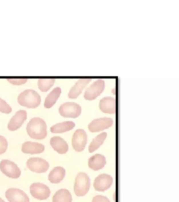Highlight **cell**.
<instances>
[{
  "mask_svg": "<svg viewBox=\"0 0 179 202\" xmlns=\"http://www.w3.org/2000/svg\"><path fill=\"white\" fill-rule=\"evenodd\" d=\"M21 150L25 154H41L44 152L45 146L41 143L27 141L23 143L22 145Z\"/></svg>",
  "mask_w": 179,
  "mask_h": 202,
  "instance_id": "5bb4252c",
  "label": "cell"
},
{
  "mask_svg": "<svg viewBox=\"0 0 179 202\" xmlns=\"http://www.w3.org/2000/svg\"><path fill=\"white\" fill-rule=\"evenodd\" d=\"M91 81L90 79H81L78 80L74 86L70 89L68 94V97L70 99H76L82 93L83 88L85 87Z\"/></svg>",
  "mask_w": 179,
  "mask_h": 202,
  "instance_id": "2e32d148",
  "label": "cell"
},
{
  "mask_svg": "<svg viewBox=\"0 0 179 202\" xmlns=\"http://www.w3.org/2000/svg\"><path fill=\"white\" fill-rule=\"evenodd\" d=\"M7 81L11 83V84L13 85H17V86H19V85H23L24 83H25L27 81V79H25V78H9L7 79Z\"/></svg>",
  "mask_w": 179,
  "mask_h": 202,
  "instance_id": "4316f807",
  "label": "cell"
},
{
  "mask_svg": "<svg viewBox=\"0 0 179 202\" xmlns=\"http://www.w3.org/2000/svg\"><path fill=\"white\" fill-rule=\"evenodd\" d=\"M8 141L7 138L3 135H0V155L7 152L8 149Z\"/></svg>",
  "mask_w": 179,
  "mask_h": 202,
  "instance_id": "484cf974",
  "label": "cell"
},
{
  "mask_svg": "<svg viewBox=\"0 0 179 202\" xmlns=\"http://www.w3.org/2000/svg\"><path fill=\"white\" fill-rule=\"evenodd\" d=\"M107 137V133L106 132H103L102 133L99 134L97 137L93 138L92 141L89 145L88 150L90 153L94 152L95 150L98 149L103 144L104 140H106Z\"/></svg>",
  "mask_w": 179,
  "mask_h": 202,
  "instance_id": "603a6c76",
  "label": "cell"
},
{
  "mask_svg": "<svg viewBox=\"0 0 179 202\" xmlns=\"http://www.w3.org/2000/svg\"><path fill=\"white\" fill-rule=\"evenodd\" d=\"M27 116V113L25 110H20L16 112V113L13 115L8 123V129L11 131H15L19 129L21 127L23 123L25 121Z\"/></svg>",
  "mask_w": 179,
  "mask_h": 202,
  "instance_id": "7c38bea8",
  "label": "cell"
},
{
  "mask_svg": "<svg viewBox=\"0 0 179 202\" xmlns=\"http://www.w3.org/2000/svg\"><path fill=\"white\" fill-rule=\"evenodd\" d=\"M0 170L4 176L11 179H18L21 176L19 167L9 159H3L0 162Z\"/></svg>",
  "mask_w": 179,
  "mask_h": 202,
  "instance_id": "277c9868",
  "label": "cell"
},
{
  "mask_svg": "<svg viewBox=\"0 0 179 202\" xmlns=\"http://www.w3.org/2000/svg\"><path fill=\"white\" fill-rule=\"evenodd\" d=\"M92 202H111L106 197L102 195H97L92 199Z\"/></svg>",
  "mask_w": 179,
  "mask_h": 202,
  "instance_id": "83f0119b",
  "label": "cell"
},
{
  "mask_svg": "<svg viewBox=\"0 0 179 202\" xmlns=\"http://www.w3.org/2000/svg\"><path fill=\"white\" fill-rule=\"evenodd\" d=\"M114 182V178L108 174H101L95 178L93 187L98 192H105L109 189Z\"/></svg>",
  "mask_w": 179,
  "mask_h": 202,
  "instance_id": "8fae6325",
  "label": "cell"
},
{
  "mask_svg": "<svg viewBox=\"0 0 179 202\" xmlns=\"http://www.w3.org/2000/svg\"><path fill=\"white\" fill-rule=\"evenodd\" d=\"M66 175V170L63 167H55L48 175V180L53 184H58L64 180Z\"/></svg>",
  "mask_w": 179,
  "mask_h": 202,
  "instance_id": "d6986e66",
  "label": "cell"
},
{
  "mask_svg": "<svg viewBox=\"0 0 179 202\" xmlns=\"http://www.w3.org/2000/svg\"><path fill=\"white\" fill-rule=\"evenodd\" d=\"M87 142V135L83 129H77L72 137L71 144L73 149L77 152H81L85 148Z\"/></svg>",
  "mask_w": 179,
  "mask_h": 202,
  "instance_id": "ba28073f",
  "label": "cell"
},
{
  "mask_svg": "<svg viewBox=\"0 0 179 202\" xmlns=\"http://www.w3.org/2000/svg\"><path fill=\"white\" fill-rule=\"evenodd\" d=\"M0 112L4 114H10L12 112L11 105L1 98H0Z\"/></svg>",
  "mask_w": 179,
  "mask_h": 202,
  "instance_id": "d4e9b609",
  "label": "cell"
},
{
  "mask_svg": "<svg viewBox=\"0 0 179 202\" xmlns=\"http://www.w3.org/2000/svg\"><path fill=\"white\" fill-rule=\"evenodd\" d=\"M75 127V123L68 121L55 124L51 128V132L53 133H62L72 130Z\"/></svg>",
  "mask_w": 179,
  "mask_h": 202,
  "instance_id": "ffe728a7",
  "label": "cell"
},
{
  "mask_svg": "<svg viewBox=\"0 0 179 202\" xmlns=\"http://www.w3.org/2000/svg\"><path fill=\"white\" fill-rule=\"evenodd\" d=\"M81 105L73 102H67L62 104L59 108V113L63 117L77 118L81 114Z\"/></svg>",
  "mask_w": 179,
  "mask_h": 202,
  "instance_id": "5b68a950",
  "label": "cell"
},
{
  "mask_svg": "<svg viewBox=\"0 0 179 202\" xmlns=\"http://www.w3.org/2000/svg\"><path fill=\"white\" fill-rule=\"evenodd\" d=\"M90 189V179L84 172H80L75 179L73 191L77 197H82L88 193Z\"/></svg>",
  "mask_w": 179,
  "mask_h": 202,
  "instance_id": "3957f363",
  "label": "cell"
},
{
  "mask_svg": "<svg viewBox=\"0 0 179 202\" xmlns=\"http://www.w3.org/2000/svg\"><path fill=\"white\" fill-rule=\"evenodd\" d=\"M71 194L67 189H59L53 197V202H72Z\"/></svg>",
  "mask_w": 179,
  "mask_h": 202,
  "instance_id": "7402d4cb",
  "label": "cell"
},
{
  "mask_svg": "<svg viewBox=\"0 0 179 202\" xmlns=\"http://www.w3.org/2000/svg\"><path fill=\"white\" fill-rule=\"evenodd\" d=\"M106 164V159L104 156L101 154H97L88 159V166L93 170L102 169Z\"/></svg>",
  "mask_w": 179,
  "mask_h": 202,
  "instance_id": "ac0fdd59",
  "label": "cell"
},
{
  "mask_svg": "<svg viewBox=\"0 0 179 202\" xmlns=\"http://www.w3.org/2000/svg\"><path fill=\"white\" fill-rule=\"evenodd\" d=\"M49 166V163L41 158L32 157L27 161V167L28 169L36 173H45Z\"/></svg>",
  "mask_w": 179,
  "mask_h": 202,
  "instance_id": "8992f818",
  "label": "cell"
},
{
  "mask_svg": "<svg viewBox=\"0 0 179 202\" xmlns=\"http://www.w3.org/2000/svg\"><path fill=\"white\" fill-rule=\"evenodd\" d=\"M61 92H62V90H61L60 88H55L47 96V97L45 98L44 101L45 108H51V107L55 104V102H57L58 98H59V96H60Z\"/></svg>",
  "mask_w": 179,
  "mask_h": 202,
  "instance_id": "44dd1931",
  "label": "cell"
},
{
  "mask_svg": "<svg viewBox=\"0 0 179 202\" xmlns=\"http://www.w3.org/2000/svg\"><path fill=\"white\" fill-rule=\"evenodd\" d=\"M5 197L9 202H29V198L27 195L20 189H7Z\"/></svg>",
  "mask_w": 179,
  "mask_h": 202,
  "instance_id": "4fadbf2b",
  "label": "cell"
},
{
  "mask_svg": "<svg viewBox=\"0 0 179 202\" xmlns=\"http://www.w3.org/2000/svg\"><path fill=\"white\" fill-rule=\"evenodd\" d=\"M114 124V121L111 118L103 117L94 119L88 125V129L90 132L96 133L105 130L111 127Z\"/></svg>",
  "mask_w": 179,
  "mask_h": 202,
  "instance_id": "30bf717a",
  "label": "cell"
},
{
  "mask_svg": "<svg viewBox=\"0 0 179 202\" xmlns=\"http://www.w3.org/2000/svg\"><path fill=\"white\" fill-rule=\"evenodd\" d=\"M100 110L104 113L115 114L116 113V99L113 97H104L100 101L99 103Z\"/></svg>",
  "mask_w": 179,
  "mask_h": 202,
  "instance_id": "9a60e30c",
  "label": "cell"
},
{
  "mask_svg": "<svg viewBox=\"0 0 179 202\" xmlns=\"http://www.w3.org/2000/svg\"><path fill=\"white\" fill-rule=\"evenodd\" d=\"M50 144L55 151L60 154H66L69 150V145L67 143L59 136L53 137L50 140Z\"/></svg>",
  "mask_w": 179,
  "mask_h": 202,
  "instance_id": "e0dca14e",
  "label": "cell"
},
{
  "mask_svg": "<svg viewBox=\"0 0 179 202\" xmlns=\"http://www.w3.org/2000/svg\"><path fill=\"white\" fill-rule=\"evenodd\" d=\"M0 202H5L1 198H0Z\"/></svg>",
  "mask_w": 179,
  "mask_h": 202,
  "instance_id": "f1b7e54d",
  "label": "cell"
},
{
  "mask_svg": "<svg viewBox=\"0 0 179 202\" xmlns=\"http://www.w3.org/2000/svg\"><path fill=\"white\" fill-rule=\"evenodd\" d=\"M26 130L28 135L34 140H43L47 136L46 123L41 118L31 119L27 125Z\"/></svg>",
  "mask_w": 179,
  "mask_h": 202,
  "instance_id": "6da1fadb",
  "label": "cell"
},
{
  "mask_svg": "<svg viewBox=\"0 0 179 202\" xmlns=\"http://www.w3.org/2000/svg\"><path fill=\"white\" fill-rule=\"evenodd\" d=\"M54 79H39L37 82L38 87L42 92H46L54 85Z\"/></svg>",
  "mask_w": 179,
  "mask_h": 202,
  "instance_id": "cb8c5ba5",
  "label": "cell"
},
{
  "mask_svg": "<svg viewBox=\"0 0 179 202\" xmlns=\"http://www.w3.org/2000/svg\"><path fill=\"white\" fill-rule=\"evenodd\" d=\"M41 101L40 95L33 89L25 90L18 97V103L27 108H37L41 104Z\"/></svg>",
  "mask_w": 179,
  "mask_h": 202,
  "instance_id": "7a4b0ae2",
  "label": "cell"
},
{
  "mask_svg": "<svg viewBox=\"0 0 179 202\" xmlns=\"http://www.w3.org/2000/svg\"><path fill=\"white\" fill-rule=\"evenodd\" d=\"M104 88V81L103 79H97L86 90L84 94V98L87 100H95L103 92Z\"/></svg>",
  "mask_w": 179,
  "mask_h": 202,
  "instance_id": "9c48e42d",
  "label": "cell"
},
{
  "mask_svg": "<svg viewBox=\"0 0 179 202\" xmlns=\"http://www.w3.org/2000/svg\"><path fill=\"white\" fill-rule=\"evenodd\" d=\"M31 195L34 199L38 200H45L51 196V190L49 187L43 183L35 182L32 184L29 187Z\"/></svg>",
  "mask_w": 179,
  "mask_h": 202,
  "instance_id": "52a82bcc",
  "label": "cell"
}]
</instances>
